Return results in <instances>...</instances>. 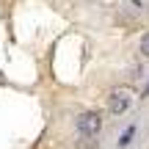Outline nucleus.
Instances as JSON below:
<instances>
[{
	"label": "nucleus",
	"instance_id": "5",
	"mask_svg": "<svg viewBox=\"0 0 149 149\" xmlns=\"http://www.w3.org/2000/svg\"><path fill=\"white\" fill-rule=\"evenodd\" d=\"M141 53H144V58H149V33H144V39H141Z\"/></svg>",
	"mask_w": 149,
	"mask_h": 149
},
{
	"label": "nucleus",
	"instance_id": "2",
	"mask_svg": "<svg viewBox=\"0 0 149 149\" xmlns=\"http://www.w3.org/2000/svg\"><path fill=\"white\" fill-rule=\"evenodd\" d=\"M130 100H133V97H130L127 88H113L111 97H108V111H111L113 116H122V113L130 108Z\"/></svg>",
	"mask_w": 149,
	"mask_h": 149
},
{
	"label": "nucleus",
	"instance_id": "1",
	"mask_svg": "<svg viewBox=\"0 0 149 149\" xmlns=\"http://www.w3.org/2000/svg\"><path fill=\"white\" fill-rule=\"evenodd\" d=\"M77 130H80V135H88V138H94V135L102 130V119H100V113H94V111L80 113V116H77Z\"/></svg>",
	"mask_w": 149,
	"mask_h": 149
},
{
	"label": "nucleus",
	"instance_id": "4",
	"mask_svg": "<svg viewBox=\"0 0 149 149\" xmlns=\"http://www.w3.org/2000/svg\"><path fill=\"white\" fill-rule=\"evenodd\" d=\"M77 149H97V141L88 138V135H83V141L77 144Z\"/></svg>",
	"mask_w": 149,
	"mask_h": 149
},
{
	"label": "nucleus",
	"instance_id": "3",
	"mask_svg": "<svg viewBox=\"0 0 149 149\" xmlns=\"http://www.w3.org/2000/svg\"><path fill=\"white\" fill-rule=\"evenodd\" d=\"M133 135H135V127H127V130L122 133V138H119V146H127L130 141H133Z\"/></svg>",
	"mask_w": 149,
	"mask_h": 149
}]
</instances>
